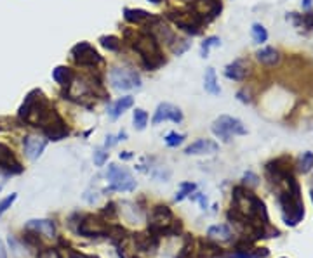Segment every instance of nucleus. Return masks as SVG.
I'll return each mask as SVG.
<instances>
[{"label": "nucleus", "instance_id": "obj_1", "mask_svg": "<svg viewBox=\"0 0 313 258\" xmlns=\"http://www.w3.org/2000/svg\"><path fill=\"white\" fill-rule=\"evenodd\" d=\"M228 220L245 236V239L273 238L279 236V231L270 225L265 203L244 186H237L231 194V208L226 213Z\"/></svg>", "mask_w": 313, "mask_h": 258}, {"label": "nucleus", "instance_id": "obj_2", "mask_svg": "<svg viewBox=\"0 0 313 258\" xmlns=\"http://www.w3.org/2000/svg\"><path fill=\"white\" fill-rule=\"evenodd\" d=\"M17 116L21 122L40 129L44 135L54 142L63 140L70 133L68 127L63 122L59 113L52 108L51 102L42 95L40 90H31L24 97V102L21 104Z\"/></svg>", "mask_w": 313, "mask_h": 258}, {"label": "nucleus", "instance_id": "obj_3", "mask_svg": "<svg viewBox=\"0 0 313 258\" xmlns=\"http://www.w3.org/2000/svg\"><path fill=\"white\" fill-rule=\"evenodd\" d=\"M148 232L157 238H176L183 232V222L167 204H155L148 215Z\"/></svg>", "mask_w": 313, "mask_h": 258}, {"label": "nucleus", "instance_id": "obj_4", "mask_svg": "<svg viewBox=\"0 0 313 258\" xmlns=\"http://www.w3.org/2000/svg\"><path fill=\"white\" fill-rule=\"evenodd\" d=\"M226 252L210 239H197L192 234H185L181 250L176 258H224Z\"/></svg>", "mask_w": 313, "mask_h": 258}, {"label": "nucleus", "instance_id": "obj_5", "mask_svg": "<svg viewBox=\"0 0 313 258\" xmlns=\"http://www.w3.org/2000/svg\"><path fill=\"white\" fill-rule=\"evenodd\" d=\"M132 49L141 56V61L146 69H152L153 71V69L160 68L165 63L160 51V45H158V40L153 33H139L136 37L134 44H132Z\"/></svg>", "mask_w": 313, "mask_h": 258}, {"label": "nucleus", "instance_id": "obj_6", "mask_svg": "<svg viewBox=\"0 0 313 258\" xmlns=\"http://www.w3.org/2000/svg\"><path fill=\"white\" fill-rule=\"evenodd\" d=\"M73 217L77 222L70 220V227L77 232V234L84 236V238H106L108 232V222L101 218L100 215L93 213H75Z\"/></svg>", "mask_w": 313, "mask_h": 258}, {"label": "nucleus", "instance_id": "obj_7", "mask_svg": "<svg viewBox=\"0 0 313 258\" xmlns=\"http://www.w3.org/2000/svg\"><path fill=\"white\" fill-rule=\"evenodd\" d=\"M106 179L110 180V187L103 191V193H111V191H118V193H131L136 189V179L132 173L125 167H118V165L111 163L108 165Z\"/></svg>", "mask_w": 313, "mask_h": 258}, {"label": "nucleus", "instance_id": "obj_8", "mask_svg": "<svg viewBox=\"0 0 313 258\" xmlns=\"http://www.w3.org/2000/svg\"><path fill=\"white\" fill-rule=\"evenodd\" d=\"M212 132L214 135L219 137L223 142H230L233 135H245L247 130H245L244 123L238 118L223 115L212 123Z\"/></svg>", "mask_w": 313, "mask_h": 258}, {"label": "nucleus", "instance_id": "obj_9", "mask_svg": "<svg viewBox=\"0 0 313 258\" xmlns=\"http://www.w3.org/2000/svg\"><path fill=\"white\" fill-rule=\"evenodd\" d=\"M110 82L113 88L127 92L141 87V76L132 68H113L110 71Z\"/></svg>", "mask_w": 313, "mask_h": 258}, {"label": "nucleus", "instance_id": "obj_10", "mask_svg": "<svg viewBox=\"0 0 313 258\" xmlns=\"http://www.w3.org/2000/svg\"><path fill=\"white\" fill-rule=\"evenodd\" d=\"M73 61L77 66H84V68H94L98 64H103V58L101 54L89 44V42H79L73 45L72 49Z\"/></svg>", "mask_w": 313, "mask_h": 258}, {"label": "nucleus", "instance_id": "obj_11", "mask_svg": "<svg viewBox=\"0 0 313 258\" xmlns=\"http://www.w3.org/2000/svg\"><path fill=\"white\" fill-rule=\"evenodd\" d=\"M169 17L179 30L186 31L188 35H200V31H202L204 21L195 12H171Z\"/></svg>", "mask_w": 313, "mask_h": 258}, {"label": "nucleus", "instance_id": "obj_12", "mask_svg": "<svg viewBox=\"0 0 313 258\" xmlns=\"http://www.w3.org/2000/svg\"><path fill=\"white\" fill-rule=\"evenodd\" d=\"M230 258H266L268 257V250L266 248H258L254 246V241L251 239H242L233 246L230 253H226Z\"/></svg>", "mask_w": 313, "mask_h": 258}, {"label": "nucleus", "instance_id": "obj_13", "mask_svg": "<svg viewBox=\"0 0 313 258\" xmlns=\"http://www.w3.org/2000/svg\"><path fill=\"white\" fill-rule=\"evenodd\" d=\"M192 12H195L202 21H210L221 12L219 0H195L192 3Z\"/></svg>", "mask_w": 313, "mask_h": 258}, {"label": "nucleus", "instance_id": "obj_14", "mask_svg": "<svg viewBox=\"0 0 313 258\" xmlns=\"http://www.w3.org/2000/svg\"><path fill=\"white\" fill-rule=\"evenodd\" d=\"M0 170L5 172V175H17L24 170L17 158L14 156V151L2 142H0Z\"/></svg>", "mask_w": 313, "mask_h": 258}, {"label": "nucleus", "instance_id": "obj_15", "mask_svg": "<svg viewBox=\"0 0 313 258\" xmlns=\"http://www.w3.org/2000/svg\"><path fill=\"white\" fill-rule=\"evenodd\" d=\"M132 243H134V248L141 253H148V255H153V253L158 250V245H160V238H157L152 232H136L132 234Z\"/></svg>", "mask_w": 313, "mask_h": 258}, {"label": "nucleus", "instance_id": "obj_16", "mask_svg": "<svg viewBox=\"0 0 313 258\" xmlns=\"http://www.w3.org/2000/svg\"><path fill=\"white\" fill-rule=\"evenodd\" d=\"M165 120H171V122H174V123H181L183 122L181 109L169 104V102H162V104H158L155 115H153L152 125H158V123L165 122Z\"/></svg>", "mask_w": 313, "mask_h": 258}, {"label": "nucleus", "instance_id": "obj_17", "mask_svg": "<svg viewBox=\"0 0 313 258\" xmlns=\"http://www.w3.org/2000/svg\"><path fill=\"white\" fill-rule=\"evenodd\" d=\"M45 146H47V139L38 135H26L23 139V149H24V156L28 160L35 161L40 158V154L44 153Z\"/></svg>", "mask_w": 313, "mask_h": 258}, {"label": "nucleus", "instance_id": "obj_18", "mask_svg": "<svg viewBox=\"0 0 313 258\" xmlns=\"http://www.w3.org/2000/svg\"><path fill=\"white\" fill-rule=\"evenodd\" d=\"M217 149H219V146H217L214 140L199 139L193 144H190V146L185 149V153L190 154V156H192V154H214V153H217Z\"/></svg>", "mask_w": 313, "mask_h": 258}, {"label": "nucleus", "instance_id": "obj_19", "mask_svg": "<svg viewBox=\"0 0 313 258\" xmlns=\"http://www.w3.org/2000/svg\"><path fill=\"white\" fill-rule=\"evenodd\" d=\"M124 17L125 21H129V23L132 24H143V23H158V17H155L153 14L146 12V10L143 9H129V7H125L124 9Z\"/></svg>", "mask_w": 313, "mask_h": 258}, {"label": "nucleus", "instance_id": "obj_20", "mask_svg": "<svg viewBox=\"0 0 313 258\" xmlns=\"http://www.w3.org/2000/svg\"><path fill=\"white\" fill-rule=\"evenodd\" d=\"M224 75H226V78H230V80H235V82H242V80L247 78L249 68H247V64H245V61H242V59H237V61H233L231 64L226 66V69H224Z\"/></svg>", "mask_w": 313, "mask_h": 258}, {"label": "nucleus", "instance_id": "obj_21", "mask_svg": "<svg viewBox=\"0 0 313 258\" xmlns=\"http://www.w3.org/2000/svg\"><path fill=\"white\" fill-rule=\"evenodd\" d=\"M26 229L35 231L37 234L45 238H56V225L52 220H30L26 224Z\"/></svg>", "mask_w": 313, "mask_h": 258}, {"label": "nucleus", "instance_id": "obj_22", "mask_svg": "<svg viewBox=\"0 0 313 258\" xmlns=\"http://www.w3.org/2000/svg\"><path fill=\"white\" fill-rule=\"evenodd\" d=\"M207 239L214 243H224V241H230L231 239V229L228 227L226 224H217L209 227L207 231Z\"/></svg>", "mask_w": 313, "mask_h": 258}, {"label": "nucleus", "instance_id": "obj_23", "mask_svg": "<svg viewBox=\"0 0 313 258\" xmlns=\"http://www.w3.org/2000/svg\"><path fill=\"white\" fill-rule=\"evenodd\" d=\"M52 78H54L61 87L70 88L73 83V80H75V73H73V69L68 68V66H58V68L52 69Z\"/></svg>", "mask_w": 313, "mask_h": 258}, {"label": "nucleus", "instance_id": "obj_24", "mask_svg": "<svg viewBox=\"0 0 313 258\" xmlns=\"http://www.w3.org/2000/svg\"><path fill=\"white\" fill-rule=\"evenodd\" d=\"M256 59L265 66H275V64H279L280 56L275 49L266 47V49H261V51L256 52Z\"/></svg>", "mask_w": 313, "mask_h": 258}, {"label": "nucleus", "instance_id": "obj_25", "mask_svg": "<svg viewBox=\"0 0 313 258\" xmlns=\"http://www.w3.org/2000/svg\"><path fill=\"white\" fill-rule=\"evenodd\" d=\"M132 104H134V97H132V95H125V97H120L113 106H111L110 116L113 120H117L118 116L124 115V113L127 111L129 108H132Z\"/></svg>", "mask_w": 313, "mask_h": 258}, {"label": "nucleus", "instance_id": "obj_26", "mask_svg": "<svg viewBox=\"0 0 313 258\" xmlns=\"http://www.w3.org/2000/svg\"><path fill=\"white\" fill-rule=\"evenodd\" d=\"M204 88H206V92H209V94L219 95L221 88H219V83H217L216 71H214V68H207L206 69V75H204Z\"/></svg>", "mask_w": 313, "mask_h": 258}, {"label": "nucleus", "instance_id": "obj_27", "mask_svg": "<svg viewBox=\"0 0 313 258\" xmlns=\"http://www.w3.org/2000/svg\"><path fill=\"white\" fill-rule=\"evenodd\" d=\"M101 218H104V220L108 222V224H113L115 220H117V217H118V208H117V204L115 203H108L104 208H101V211L100 213Z\"/></svg>", "mask_w": 313, "mask_h": 258}, {"label": "nucleus", "instance_id": "obj_28", "mask_svg": "<svg viewBox=\"0 0 313 258\" xmlns=\"http://www.w3.org/2000/svg\"><path fill=\"white\" fill-rule=\"evenodd\" d=\"M132 122H134V127L138 130H145V127L148 125V113L141 108H136L134 113H132Z\"/></svg>", "mask_w": 313, "mask_h": 258}, {"label": "nucleus", "instance_id": "obj_29", "mask_svg": "<svg viewBox=\"0 0 313 258\" xmlns=\"http://www.w3.org/2000/svg\"><path fill=\"white\" fill-rule=\"evenodd\" d=\"M195 189H197V186L193 182H181L179 184V193L176 194V201H183L185 197H188L192 193H195Z\"/></svg>", "mask_w": 313, "mask_h": 258}, {"label": "nucleus", "instance_id": "obj_30", "mask_svg": "<svg viewBox=\"0 0 313 258\" xmlns=\"http://www.w3.org/2000/svg\"><path fill=\"white\" fill-rule=\"evenodd\" d=\"M100 42H101V45H103L104 49H108V51H113V52H117L118 49H120V40H118L117 37H113V35H104V37H101L100 38Z\"/></svg>", "mask_w": 313, "mask_h": 258}, {"label": "nucleus", "instance_id": "obj_31", "mask_svg": "<svg viewBox=\"0 0 313 258\" xmlns=\"http://www.w3.org/2000/svg\"><path fill=\"white\" fill-rule=\"evenodd\" d=\"M217 45H221V40L217 37H209L204 40L202 44V49H200V54H202V58H207L209 56V51L212 47H217Z\"/></svg>", "mask_w": 313, "mask_h": 258}, {"label": "nucleus", "instance_id": "obj_32", "mask_svg": "<svg viewBox=\"0 0 313 258\" xmlns=\"http://www.w3.org/2000/svg\"><path fill=\"white\" fill-rule=\"evenodd\" d=\"M186 139L185 133H178V132H171L167 137H165V144L169 147H178L179 144H183V140Z\"/></svg>", "mask_w": 313, "mask_h": 258}, {"label": "nucleus", "instance_id": "obj_33", "mask_svg": "<svg viewBox=\"0 0 313 258\" xmlns=\"http://www.w3.org/2000/svg\"><path fill=\"white\" fill-rule=\"evenodd\" d=\"M252 38H254V42H258V44H263V42L268 40V33H266V30L261 24H254V26H252Z\"/></svg>", "mask_w": 313, "mask_h": 258}, {"label": "nucleus", "instance_id": "obj_34", "mask_svg": "<svg viewBox=\"0 0 313 258\" xmlns=\"http://www.w3.org/2000/svg\"><path fill=\"white\" fill-rule=\"evenodd\" d=\"M94 165L96 167H103L104 163H106V160H108V151H106V147H98L96 151H94Z\"/></svg>", "mask_w": 313, "mask_h": 258}, {"label": "nucleus", "instance_id": "obj_35", "mask_svg": "<svg viewBox=\"0 0 313 258\" xmlns=\"http://www.w3.org/2000/svg\"><path fill=\"white\" fill-rule=\"evenodd\" d=\"M312 167H313V153H305L300 161V170L303 173H308L312 170Z\"/></svg>", "mask_w": 313, "mask_h": 258}, {"label": "nucleus", "instance_id": "obj_36", "mask_svg": "<svg viewBox=\"0 0 313 258\" xmlns=\"http://www.w3.org/2000/svg\"><path fill=\"white\" fill-rule=\"evenodd\" d=\"M16 199H17V194H16V193H12L10 196H7L5 199L0 201V217H2V215L5 213V211L9 210L10 206H12V203H14Z\"/></svg>", "mask_w": 313, "mask_h": 258}, {"label": "nucleus", "instance_id": "obj_37", "mask_svg": "<svg viewBox=\"0 0 313 258\" xmlns=\"http://www.w3.org/2000/svg\"><path fill=\"white\" fill-rule=\"evenodd\" d=\"M37 258H63V257L56 248H42L40 252H38Z\"/></svg>", "mask_w": 313, "mask_h": 258}, {"label": "nucleus", "instance_id": "obj_38", "mask_svg": "<svg viewBox=\"0 0 313 258\" xmlns=\"http://www.w3.org/2000/svg\"><path fill=\"white\" fill-rule=\"evenodd\" d=\"M300 23L305 24V26L310 28V30L313 31V12H312V10H310V12H307V14H301Z\"/></svg>", "mask_w": 313, "mask_h": 258}, {"label": "nucleus", "instance_id": "obj_39", "mask_svg": "<svg viewBox=\"0 0 313 258\" xmlns=\"http://www.w3.org/2000/svg\"><path fill=\"white\" fill-rule=\"evenodd\" d=\"M244 179H249V184H251V186H258V177L254 175V173H245L244 175Z\"/></svg>", "mask_w": 313, "mask_h": 258}, {"label": "nucleus", "instance_id": "obj_40", "mask_svg": "<svg viewBox=\"0 0 313 258\" xmlns=\"http://www.w3.org/2000/svg\"><path fill=\"white\" fill-rule=\"evenodd\" d=\"M68 258H100L98 255H84V253H77V252H72L70 253Z\"/></svg>", "mask_w": 313, "mask_h": 258}, {"label": "nucleus", "instance_id": "obj_41", "mask_svg": "<svg viewBox=\"0 0 313 258\" xmlns=\"http://www.w3.org/2000/svg\"><path fill=\"white\" fill-rule=\"evenodd\" d=\"M0 258H7V250L2 241H0Z\"/></svg>", "mask_w": 313, "mask_h": 258}, {"label": "nucleus", "instance_id": "obj_42", "mask_svg": "<svg viewBox=\"0 0 313 258\" xmlns=\"http://www.w3.org/2000/svg\"><path fill=\"white\" fill-rule=\"evenodd\" d=\"M131 158H132V153H129V151L120 153V160H131Z\"/></svg>", "mask_w": 313, "mask_h": 258}, {"label": "nucleus", "instance_id": "obj_43", "mask_svg": "<svg viewBox=\"0 0 313 258\" xmlns=\"http://www.w3.org/2000/svg\"><path fill=\"white\" fill-rule=\"evenodd\" d=\"M305 7H307V9H310V7H312V0H305Z\"/></svg>", "mask_w": 313, "mask_h": 258}, {"label": "nucleus", "instance_id": "obj_44", "mask_svg": "<svg viewBox=\"0 0 313 258\" xmlns=\"http://www.w3.org/2000/svg\"><path fill=\"white\" fill-rule=\"evenodd\" d=\"M148 2H152V3H162V2H165V0H148Z\"/></svg>", "mask_w": 313, "mask_h": 258}, {"label": "nucleus", "instance_id": "obj_45", "mask_svg": "<svg viewBox=\"0 0 313 258\" xmlns=\"http://www.w3.org/2000/svg\"><path fill=\"white\" fill-rule=\"evenodd\" d=\"M131 258H139V257H131Z\"/></svg>", "mask_w": 313, "mask_h": 258}]
</instances>
